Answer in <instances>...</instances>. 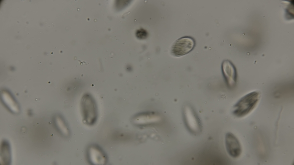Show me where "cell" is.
Returning a JSON list of instances; mask_svg holds the SVG:
<instances>
[{"instance_id": "6da1fadb", "label": "cell", "mask_w": 294, "mask_h": 165, "mask_svg": "<svg viewBox=\"0 0 294 165\" xmlns=\"http://www.w3.org/2000/svg\"><path fill=\"white\" fill-rule=\"evenodd\" d=\"M260 97L261 93L258 91H254L246 94L234 105L233 114L237 117L247 116L256 107Z\"/></svg>"}, {"instance_id": "7a4b0ae2", "label": "cell", "mask_w": 294, "mask_h": 165, "mask_svg": "<svg viewBox=\"0 0 294 165\" xmlns=\"http://www.w3.org/2000/svg\"><path fill=\"white\" fill-rule=\"evenodd\" d=\"M83 121L88 125L94 124L98 118L97 105L94 98L88 93L85 94L81 102Z\"/></svg>"}, {"instance_id": "3957f363", "label": "cell", "mask_w": 294, "mask_h": 165, "mask_svg": "<svg viewBox=\"0 0 294 165\" xmlns=\"http://www.w3.org/2000/svg\"><path fill=\"white\" fill-rule=\"evenodd\" d=\"M195 45V41L192 37H182L173 43L171 48V53L176 57L185 55L193 49Z\"/></svg>"}, {"instance_id": "277c9868", "label": "cell", "mask_w": 294, "mask_h": 165, "mask_svg": "<svg viewBox=\"0 0 294 165\" xmlns=\"http://www.w3.org/2000/svg\"><path fill=\"white\" fill-rule=\"evenodd\" d=\"M183 118L188 130L194 134H198L201 131L200 120L193 108L186 105L183 109Z\"/></svg>"}, {"instance_id": "5b68a950", "label": "cell", "mask_w": 294, "mask_h": 165, "mask_svg": "<svg viewBox=\"0 0 294 165\" xmlns=\"http://www.w3.org/2000/svg\"><path fill=\"white\" fill-rule=\"evenodd\" d=\"M221 70L228 87H234L237 81V72L233 64L228 60L223 61L221 65Z\"/></svg>"}, {"instance_id": "8992f818", "label": "cell", "mask_w": 294, "mask_h": 165, "mask_svg": "<svg viewBox=\"0 0 294 165\" xmlns=\"http://www.w3.org/2000/svg\"><path fill=\"white\" fill-rule=\"evenodd\" d=\"M87 156L89 162L93 165H104L107 162L104 152L96 145H91L88 148Z\"/></svg>"}, {"instance_id": "52a82bcc", "label": "cell", "mask_w": 294, "mask_h": 165, "mask_svg": "<svg viewBox=\"0 0 294 165\" xmlns=\"http://www.w3.org/2000/svg\"><path fill=\"white\" fill-rule=\"evenodd\" d=\"M225 145L228 154L233 158L239 157L242 152L239 141L232 133L228 132L225 136Z\"/></svg>"}, {"instance_id": "ba28073f", "label": "cell", "mask_w": 294, "mask_h": 165, "mask_svg": "<svg viewBox=\"0 0 294 165\" xmlns=\"http://www.w3.org/2000/svg\"><path fill=\"white\" fill-rule=\"evenodd\" d=\"M160 116L153 112H145L139 114L132 119L133 123L137 125H146L154 124L160 121Z\"/></svg>"}, {"instance_id": "9c48e42d", "label": "cell", "mask_w": 294, "mask_h": 165, "mask_svg": "<svg viewBox=\"0 0 294 165\" xmlns=\"http://www.w3.org/2000/svg\"><path fill=\"white\" fill-rule=\"evenodd\" d=\"M0 95L1 101L9 111L15 114L19 112V105L10 91L3 89Z\"/></svg>"}, {"instance_id": "30bf717a", "label": "cell", "mask_w": 294, "mask_h": 165, "mask_svg": "<svg viewBox=\"0 0 294 165\" xmlns=\"http://www.w3.org/2000/svg\"><path fill=\"white\" fill-rule=\"evenodd\" d=\"M53 123L56 129L63 136L70 135V130L63 117L60 114L55 115L53 118Z\"/></svg>"}, {"instance_id": "8fae6325", "label": "cell", "mask_w": 294, "mask_h": 165, "mask_svg": "<svg viewBox=\"0 0 294 165\" xmlns=\"http://www.w3.org/2000/svg\"><path fill=\"white\" fill-rule=\"evenodd\" d=\"M11 162L10 147L8 142L3 140L1 143L0 163L1 165H7Z\"/></svg>"}, {"instance_id": "7c38bea8", "label": "cell", "mask_w": 294, "mask_h": 165, "mask_svg": "<svg viewBox=\"0 0 294 165\" xmlns=\"http://www.w3.org/2000/svg\"><path fill=\"white\" fill-rule=\"evenodd\" d=\"M136 35L138 38L144 39H146L147 37L148 33L146 30L141 28L137 31Z\"/></svg>"}]
</instances>
